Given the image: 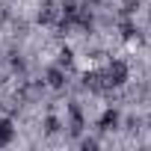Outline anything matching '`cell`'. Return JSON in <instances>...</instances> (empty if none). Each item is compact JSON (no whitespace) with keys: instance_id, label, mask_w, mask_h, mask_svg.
Returning a JSON list of instances; mask_svg holds the SVG:
<instances>
[{"instance_id":"7a4b0ae2","label":"cell","mask_w":151,"mask_h":151,"mask_svg":"<svg viewBox=\"0 0 151 151\" xmlns=\"http://www.w3.org/2000/svg\"><path fill=\"white\" fill-rule=\"evenodd\" d=\"M83 83H86V89H92V92H107L104 71H89L86 77H83Z\"/></svg>"},{"instance_id":"ba28073f","label":"cell","mask_w":151,"mask_h":151,"mask_svg":"<svg viewBox=\"0 0 151 151\" xmlns=\"http://www.w3.org/2000/svg\"><path fill=\"white\" fill-rule=\"evenodd\" d=\"M45 130H47V133H56V130H59V119H56V116H47V119H45Z\"/></svg>"},{"instance_id":"6da1fadb","label":"cell","mask_w":151,"mask_h":151,"mask_svg":"<svg viewBox=\"0 0 151 151\" xmlns=\"http://www.w3.org/2000/svg\"><path fill=\"white\" fill-rule=\"evenodd\" d=\"M104 80H107V89H110V86H122V83L127 80V65H124L122 59L110 62L107 71H104Z\"/></svg>"},{"instance_id":"52a82bcc","label":"cell","mask_w":151,"mask_h":151,"mask_svg":"<svg viewBox=\"0 0 151 151\" xmlns=\"http://www.w3.org/2000/svg\"><path fill=\"white\" fill-rule=\"evenodd\" d=\"M53 18H56V6H53V3H45L42 12H39V21H42V24H50Z\"/></svg>"},{"instance_id":"3957f363","label":"cell","mask_w":151,"mask_h":151,"mask_svg":"<svg viewBox=\"0 0 151 151\" xmlns=\"http://www.w3.org/2000/svg\"><path fill=\"white\" fill-rule=\"evenodd\" d=\"M98 127L101 130H116L119 127V110H104V116L98 119Z\"/></svg>"},{"instance_id":"277c9868","label":"cell","mask_w":151,"mask_h":151,"mask_svg":"<svg viewBox=\"0 0 151 151\" xmlns=\"http://www.w3.org/2000/svg\"><path fill=\"white\" fill-rule=\"evenodd\" d=\"M47 83H50L53 89H62V86H65V71H62L59 65L47 68Z\"/></svg>"},{"instance_id":"5b68a950","label":"cell","mask_w":151,"mask_h":151,"mask_svg":"<svg viewBox=\"0 0 151 151\" xmlns=\"http://www.w3.org/2000/svg\"><path fill=\"white\" fill-rule=\"evenodd\" d=\"M12 136H15L12 122H9V119H0V148H3V145H9V142H12Z\"/></svg>"},{"instance_id":"8992f818","label":"cell","mask_w":151,"mask_h":151,"mask_svg":"<svg viewBox=\"0 0 151 151\" xmlns=\"http://www.w3.org/2000/svg\"><path fill=\"white\" fill-rule=\"evenodd\" d=\"M68 113H71V133H80V130H83V113H80V107L71 104Z\"/></svg>"},{"instance_id":"8fae6325","label":"cell","mask_w":151,"mask_h":151,"mask_svg":"<svg viewBox=\"0 0 151 151\" xmlns=\"http://www.w3.org/2000/svg\"><path fill=\"white\" fill-rule=\"evenodd\" d=\"M139 9V0H124V15H133Z\"/></svg>"},{"instance_id":"9c48e42d","label":"cell","mask_w":151,"mask_h":151,"mask_svg":"<svg viewBox=\"0 0 151 151\" xmlns=\"http://www.w3.org/2000/svg\"><path fill=\"white\" fill-rule=\"evenodd\" d=\"M71 59H74V53H71L68 47H62V50H59V65H65V68H68V65H71Z\"/></svg>"},{"instance_id":"30bf717a","label":"cell","mask_w":151,"mask_h":151,"mask_svg":"<svg viewBox=\"0 0 151 151\" xmlns=\"http://www.w3.org/2000/svg\"><path fill=\"white\" fill-rule=\"evenodd\" d=\"M133 33H136V27H133L130 21H124V24H122V36H124V39H133Z\"/></svg>"}]
</instances>
